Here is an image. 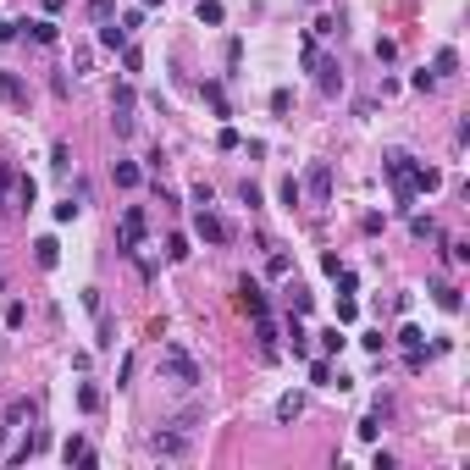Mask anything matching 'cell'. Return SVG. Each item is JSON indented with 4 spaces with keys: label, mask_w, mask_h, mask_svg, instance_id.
Instances as JSON below:
<instances>
[{
    "label": "cell",
    "mask_w": 470,
    "mask_h": 470,
    "mask_svg": "<svg viewBox=\"0 0 470 470\" xmlns=\"http://www.w3.org/2000/svg\"><path fill=\"white\" fill-rule=\"evenodd\" d=\"M160 371H166V382H177V388H199V365H194V354L177 349V343L160 349Z\"/></svg>",
    "instance_id": "cell-1"
},
{
    "label": "cell",
    "mask_w": 470,
    "mask_h": 470,
    "mask_svg": "<svg viewBox=\"0 0 470 470\" xmlns=\"http://www.w3.org/2000/svg\"><path fill=\"white\" fill-rule=\"evenodd\" d=\"M139 243H144V205H128L122 222H116V249L122 255H139Z\"/></svg>",
    "instance_id": "cell-2"
},
{
    "label": "cell",
    "mask_w": 470,
    "mask_h": 470,
    "mask_svg": "<svg viewBox=\"0 0 470 470\" xmlns=\"http://www.w3.org/2000/svg\"><path fill=\"white\" fill-rule=\"evenodd\" d=\"M111 128H116V139L133 133V89H116L111 94Z\"/></svg>",
    "instance_id": "cell-3"
},
{
    "label": "cell",
    "mask_w": 470,
    "mask_h": 470,
    "mask_svg": "<svg viewBox=\"0 0 470 470\" xmlns=\"http://www.w3.org/2000/svg\"><path fill=\"white\" fill-rule=\"evenodd\" d=\"M194 233L205 238V243H227V222H222L211 205H199V216H194Z\"/></svg>",
    "instance_id": "cell-4"
},
{
    "label": "cell",
    "mask_w": 470,
    "mask_h": 470,
    "mask_svg": "<svg viewBox=\"0 0 470 470\" xmlns=\"http://www.w3.org/2000/svg\"><path fill=\"white\" fill-rule=\"evenodd\" d=\"M150 454H160V460H183V454H188V437H183V432H156V437H150Z\"/></svg>",
    "instance_id": "cell-5"
},
{
    "label": "cell",
    "mask_w": 470,
    "mask_h": 470,
    "mask_svg": "<svg viewBox=\"0 0 470 470\" xmlns=\"http://www.w3.org/2000/svg\"><path fill=\"white\" fill-rule=\"evenodd\" d=\"M310 67H315L321 94H338V89H343V67H338V61H321V56H310Z\"/></svg>",
    "instance_id": "cell-6"
},
{
    "label": "cell",
    "mask_w": 470,
    "mask_h": 470,
    "mask_svg": "<svg viewBox=\"0 0 470 470\" xmlns=\"http://www.w3.org/2000/svg\"><path fill=\"white\" fill-rule=\"evenodd\" d=\"M305 188H310L315 199H326V194H332V166H326V160H315V166H310V177H305Z\"/></svg>",
    "instance_id": "cell-7"
},
{
    "label": "cell",
    "mask_w": 470,
    "mask_h": 470,
    "mask_svg": "<svg viewBox=\"0 0 470 470\" xmlns=\"http://www.w3.org/2000/svg\"><path fill=\"white\" fill-rule=\"evenodd\" d=\"M409 188H415V194H432V188H443V172H437V166H415V172H409Z\"/></svg>",
    "instance_id": "cell-8"
},
{
    "label": "cell",
    "mask_w": 470,
    "mask_h": 470,
    "mask_svg": "<svg viewBox=\"0 0 470 470\" xmlns=\"http://www.w3.org/2000/svg\"><path fill=\"white\" fill-rule=\"evenodd\" d=\"M61 454H67V465H73V460H78V465H100V460H94V448H89V443H83V437H67V443H61Z\"/></svg>",
    "instance_id": "cell-9"
},
{
    "label": "cell",
    "mask_w": 470,
    "mask_h": 470,
    "mask_svg": "<svg viewBox=\"0 0 470 470\" xmlns=\"http://www.w3.org/2000/svg\"><path fill=\"white\" fill-rule=\"evenodd\" d=\"M255 332H260V354L271 360V354H277V326H271V315H255Z\"/></svg>",
    "instance_id": "cell-10"
},
{
    "label": "cell",
    "mask_w": 470,
    "mask_h": 470,
    "mask_svg": "<svg viewBox=\"0 0 470 470\" xmlns=\"http://www.w3.org/2000/svg\"><path fill=\"white\" fill-rule=\"evenodd\" d=\"M0 100H6V105H28V94H22L17 73H0Z\"/></svg>",
    "instance_id": "cell-11"
},
{
    "label": "cell",
    "mask_w": 470,
    "mask_h": 470,
    "mask_svg": "<svg viewBox=\"0 0 470 470\" xmlns=\"http://www.w3.org/2000/svg\"><path fill=\"white\" fill-rule=\"evenodd\" d=\"M100 45H105V50H122V45H128V28H122V22H100Z\"/></svg>",
    "instance_id": "cell-12"
},
{
    "label": "cell",
    "mask_w": 470,
    "mask_h": 470,
    "mask_svg": "<svg viewBox=\"0 0 470 470\" xmlns=\"http://www.w3.org/2000/svg\"><path fill=\"white\" fill-rule=\"evenodd\" d=\"M33 260H39L45 271H50V266L61 260V243H56V238H39V243H33Z\"/></svg>",
    "instance_id": "cell-13"
},
{
    "label": "cell",
    "mask_w": 470,
    "mask_h": 470,
    "mask_svg": "<svg viewBox=\"0 0 470 470\" xmlns=\"http://www.w3.org/2000/svg\"><path fill=\"white\" fill-rule=\"evenodd\" d=\"M299 409H305L299 393H282V398H277V420H299Z\"/></svg>",
    "instance_id": "cell-14"
},
{
    "label": "cell",
    "mask_w": 470,
    "mask_h": 470,
    "mask_svg": "<svg viewBox=\"0 0 470 470\" xmlns=\"http://www.w3.org/2000/svg\"><path fill=\"white\" fill-rule=\"evenodd\" d=\"M0 205L17 211V177H11V166H0Z\"/></svg>",
    "instance_id": "cell-15"
},
{
    "label": "cell",
    "mask_w": 470,
    "mask_h": 470,
    "mask_svg": "<svg viewBox=\"0 0 470 470\" xmlns=\"http://www.w3.org/2000/svg\"><path fill=\"white\" fill-rule=\"evenodd\" d=\"M238 294H243V310H249V315H266V294H260L255 282H243Z\"/></svg>",
    "instance_id": "cell-16"
},
{
    "label": "cell",
    "mask_w": 470,
    "mask_h": 470,
    "mask_svg": "<svg viewBox=\"0 0 470 470\" xmlns=\"http://www.w3.org/2000/svg\"><path fill=\"white\" fill-rule=\"evenodd\" d=\"M139 177H144V172H139L133 160H116V188H139Z\"/></svg>",
    "instance_id": "cell-17"
},
{
    "label": "cell",
    "mask_w": 470,
    "mask_h": 470,
    "mask_svg": "<svg viewBox=\"0 0 470 470\" xmlns=\"http://www.w3.org/2000/svg\"><path fill=\"white\" fill-rule=\"evenodd\" d=\"M222 17H227V6H222V0H199V22H211V28H216Z\"/></svg>",
    "instance_id": "cell-18"
},
{
    "label": "cell",
    "mask_w": 470,
    "mask_h": 470,
    "mask_svg": "<svg viewBox=\"0 0 470 470\" xmlns=\"http://www.w3.org/2000/svg\"><path fill=\"white\" fill-rule=\"evenodd\" d=\"M205 105H211L216 116H227V94H222V83H205Z\"/></svg>",
    "instance_id": "cell-19"
},
{
    "label": "cell",
    "mask_w": 470,
    "mask_h": 470,
    "mask_svg": "<svg viewBox=\"0 0 470 470\" xmlns=\"http://www.w3.org/2000/svg\"><path fill=\"white\" fill-rule=\"evenodd\" d=\"M116 17V0H89V22H111Z\"/></svg>",
    "instance_id": "cell-20"
},
{
    "label": "cell",
    "mask_w": 470,
    "mask_h": 470,
    "mask_svg": "<svg viewBox=\"0 0 470 470\" xmlns=\"http://www.w3.org/2000/svg\"><path fill=\"white\" fill-rule=\"evenodd\" d=\"M432 294H437V305H443L448 315L460 310V288H454V282H443V288H432Z\"/></svg>",
    "instance_id": "cell-21"
},
{
    "label": "cell",
    "mask_w": 470,
    "mask_h": 470,
    "mask_svg": "<svg viewBox=\"0 0 470 470\" xmlns=\"http://www.w3.org/2000/svg\"><path fill=\"white\" fill-rule=\"evenodd\" d=\"M454 67H460V56H454V50H448V45H443V50H437V61H432V73H437V78H443V73H454Z\"/></svg>",
    "instance_id": "cell-22"
},
{
    "label": "cell",
    "mask_w": 470,
    "mask_h": 470,
    "mask_svg": "<svg viewBox=\"0 0 470 470\" xmlns=\"http://www.w3.org/2000/svg\"><path fill=\"white\" fill-rule=\"evenodd\" d=\"M305 199V183L299 177H282V205H299Z\"/></svg>",
    "instance_id": "cell-23"
},
{
    "label": "cell",
    "mask_w": 470,
    "mask_h": 470,
    "mask_svg": "<svg viewBox=\"0 0 470 470\" xmlns=\"http://www.w3.org/2000/svg\"><path fill=\"white\" fill-rule=\"evenodd\" d=\"M343 343H349V338H343V332H338V326H326V332H321V354H338V349H343Z\"/></svg>",
    "instance_id": "cell-24"
},
{
    "label": "cell",
    "mask_w": 470,
    "mask_h": 470,
    "mask_svg": "<svg viewBox=\"0 0 470 470\" xmlns=\"http://www.w3.org/2000/svg\"><path fill=\"white\" fill-rule=\"evenodd\" d=\"M398 343L415 354V349H426V332H420V326H404V332H398Z\"/></svg>",
    "instance_id": "cell-25"
},
{
    "label": "cell",
    "mask_w": 470,
    "mask_h": 470,
    "mask_svg": "<svg viewBox=\"0 0 470 470\" xmlns=\"http://www.w3.org/2000/svg\"><path fill=\"white\" fill-rule=\"evenodd\" d=\"M166 260H188V238H183V233L166 238Z\"/></svg>",
    "instance_id": "cell-26"
},
{
    "label": "cell",
    "mask_w": 470,
    "mask_h": 470,
    "mask_svg": "<svg viewBox=\"0 0 470 470\" xmlns=\"http://www.w3.org/2000/svg\"><path fill=\"white\" fill-rule=\"evenodd\" d=\"M22 28H33L39 45H56V22H22Z\"/></svg>",
    "instance_id": "cell-27"
},
{
    "label": "cell",
    "mask_w": 470,
    "mask_h": 470,
    "mask_svg": "<svg viewBox=\"0 0 470 470\" xmlns=\"http://www.w3.org/2000/svg\"><path fill=\"white\" fill-rule=\"evenodd\" d=\"M33 194H39V188H33V177H17V211H22V205H33Z\"/></svg>",
    "instance_id": "cell-28"
},
{
    "label": "cell",
    "mask_w": 470,
    "mask_h": 470,
    "mask_svg": "<svg viewBox=\"0 0 470 470\" xmlns=\"http://www.w3.org/2000/svg\"><path fill=\"white\" fill-rule=\"evenodd\" d=\"M310 382H321V388H332V365H326V360H315V365H310Z\"/></svg>",
    "instance_id": "cell-29"
},
{
    "label": "cell",
    "mask_w": 470,
    "mask_h": 470,
    "mask_svg": "<svg viewBox=\"0 0 470 470\" xmlns=\"http://www.w3.org/2000/svg\"><path fill=\"white\" fill-rule=\"evenodd\" d=\"M50 166H56V172H67V166H73V150H67V144H56V150H50Z\"/></svg>",
    "instance_id": "cell-30"
},
{
    "label": "cell",
    "mask_w": 470,
    "mask_h": 470,
    "mask_svg": "<svg viewBox=\"0 0 470 470\" xmlns=\"http://www.w3.org/2000/svg\"><path fill=\"white\" fill-rule=\"evenodd\" d=\"M122 67H128V73H139V67H144V56H139L133 45H122Z\"/></svg>",
    "instance_id": "cell-31"
},
{
    "label": "cell",
    "mask_w": 470,
    "mask_h": 470,
    "mask_svg": "<svg viewBox=\"0 0 470 470\" xmlns=\"http://www.w3.org/2000/svg\"><path fill=\"white\" fill-rule=\"evenodd\" d=\"M22 321H28V305H17V299H11V310H6V326H22Z\"/></svg>",
    "instance_id": "cell-32"
},
{
    "label": "cell",
    "mask_w": 470,
    "mask_h": 470,
    "mask_svg": "<svg viewBox=\"0 0 470 470\" xmlns=\"http://www.w3.org/2000/svg\"><path fill=\"white\" fill-rule=\"evenodd\" d=\"M144 6H160V0H144Z\"/></svg>",
    "instance_id": "cell-33"
},
{
    "label": "cell",
    "mask_w": 470,
    "mask_h": 470,
    "mask_svg": "<svg viewBox=\"0 0 470 470\" xmlns=\"http://www.w3.org/2000/svg\"><path fill=\"white\" fill-rule=\"evenodd\" d=\"M0 282H6V277H0Z\"/></svg>",
    "instance_id": "cell-34"
}]
</instances>
